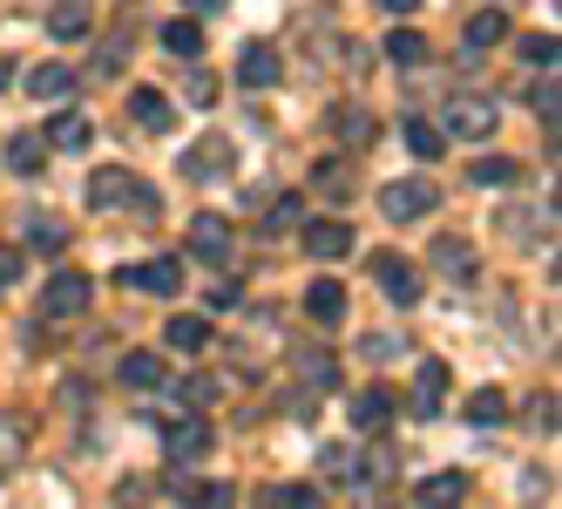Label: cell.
<instances>
[{
  "label": "cell",
  "instance_id": "33",
  "mask_svg": "<svg viewBox=\"0 0 562 509\" xmlns=\"http://www.w3.org/2000/svg\"><path fill=\"white\" fill-rule=\"evenodd\" d=\"M27 245H34V252H48V258H61V252H68V231H61L55 218H34V231H27Z\"/></svg>",
  "mask_w": 562,
  "mask_h": 509
},
{
  "label": "cell",
  "instance_id": "37",
  "mask_svg": "<svg viewBox=\"0 0 562 509\" xmlns=\"http://www.w3.org/2000/svg\"><path fill=\"white\" fill-rule=\"evenodd\" d=\"M318 468H326L333 483H346V489H352V476H359V455H352V449L339 442V449H326V455H318Z\"/></svg>",
  "mask_w": 562,
  "mask_h": 509
},
{
  "label": "cell",
  "instance_id": "14",
  "mask_svg": "<svg viewBox=\"0 0 562 509\" xmlns=\"http://www.w3.org/2000/svg\"><path fill=\"white\" fill-rule=\"evenodd\" d=\"M8 170H14V177H42V170H48V136H34V130L8 136Z\"/></svg>",
  "mask_w": 562,
  "mask_h": 509
},
{
  "label": "cell",
  "instance_id": "23",
  "mask_svg": "<svg viewBox=\"0 0 562 509\" xmlns=\"http://www.w3.org/2000/svg\"><path fill=\"white\" fill-rule=\"evenodd\" d=\"M27 455V414H0V476Z\"/></svg>",
  "mask_w": 562,
  "mask_h": 509
},
{
  "label": "cell",
  "instance_id": "35",
  "mask_svg": "<svg viewBox=\"0 0 562 509\" xmlns=\"http://www.w3.org/2000/svg\"><path fill=\"white\" fill-rule=\"evenodd\" d=\"M312 184L326 190V198H352V170H346V164H333V156H326V164L312 170Z\"/></svg>",
  "mask_w": 562,
  "mask_h": 509
},
{
  "label": "cell",
  "instance_id": "17",
  "mask_svg": "<svg viewBox=\"0 0 562 509\" xmlns=\"http://www.w3.org/2000/svg\"><path fill=\"white\" fill-rule=\"evenodd\" d=\"M305 312H312L318 327L346 320V286H339V279H312V292H305Z\"/></svg>",
  "mask_w": 562,
  "mask_h": 509
},
{
  "label": "cell",
  "instance_id": "19",
  "mask_svg": "<svg viewBox=\"0 0 562 509\" xmlns=\"http://www.w3.org/2000/svg\"><path fill=\"white\" fill-rule=\"evenodd\" d=\"M502 42H508V14H502V8H481V14L468 21V48L481 55V48H502Z\"/></svg>",
  "mask_w": 562,
  "mask_h": 509
},
{
  "label": "cell",
  "instance_id": "38",
  "mask_svg": "<svg viewBox=\"0 0 562 509\" xmlns=\"http://www.w3.org/2000/svg\"><path fill=\"white\" fill-rule=\"evenodd\" d=\"M521 55H529L536 68H555V62H562V42H555V34H529V42H521Z\"/></svg>",
  "mask_w": 562,
  "mask_h": 509
},
{
  "label": "cell",
  "instance_id": "31",
  "mask_svg": "<svg viewBox=\"0 0 562 509\" xmlns=\"http://www.w3.org/2000/svg\"><path fill=\"white\" fill-rule=\"evenodd\" d=\"M468 177H474L481 190H502V184H515V177H521V164H508V156H481Z\"/></svg>",
  "mask_w": 562,
  "mask_h": 509
},
{
  "label": "cell",
  "instance_id": "4",
  "mask_svg": "<svg viewBox=\"0 0 562 509\" xmlns=\"http://www.w3.org/2000/svg\"><path fill=\"white\" fill-rule=\"evenodd\" d=\"M495 115H502V109H495L488 96H454V102H448V115H440V130L481 143V136H495Z\"/></svg>",
  "mask_w": 562,
  "mask_h": 509
},
{
  "label": "cell",
  "instance_id": "43",
  "mask_svg": "<svg viewBox=\"0 0 562 509\" xmlns=\"http://www.w3.org/2000/svg\"><path fill=\"white\" fill-rule=\"evenodd\" d=\"M400 354V333H367V361H393Z\"/></svg>",
  "mask_w": 562,
  "mask_h": 509
},
{
  "label": "cell",
  "instance_id": "12",
  "mask_svg": "<svg viewBox=\"0 0 562 509\" xmlns=\"http://www.w3.org/2000/svg\"><path fill=\"white\" fill-rule=\"evenodd\" d=\"M224 170H231V143H224V136H204V143L183 150V177H190V184H217Z\"/></svg>",
  "mask_w": 562,
  "mask_h": 509
},
{
  "label": "cell",
  "instance_id": "46",
  "mask_svg": "<svg viewBox=\"0 0 562 509\" xmlns=\"http://www.w3.org/2000/svg\"><path fill=\"white\" fill-rule=\"evenodd\" d=\"M183 8H190V14H217V0H183Z\"/></svg>",
  "mask_w": 562,
  "mask_h": 509
},
{
  "label": "cell",
  "instance_id": "15",
  "mask_svg": "<svg viewBox=\"0 0 562 509\" xmlns=\"http://www.w3.org/2000/svg\"><path fill=\"white\" fill-rule=\"evenodd\" d=\"M115 374H123V387H143V395H149V387H164V380H170L164 354H149V346H136V354H123V367H115Z\"/></svg>",
  "mask_w": 562,
  "mask_h": 509
},
{
  "label": "cell",
  "instance_id": "40",
  "mask_svg": "<svg viewBox=\"0 0 562 509\" xmlns=\"http://www.w3.org/2000/svg\"><path fill=\"white\" fill-rule=\"evenodd\" d=\"M299 374H305L312 387H333V361H326V354H312V346L299 354Z\"/></svg>",
  "mask_w": 562,
  "mask_h": 509
},
{
  "label": "cell",
  "instance_id": "9",
  "mask_svg": "<svg viewBox=\"0 0 562 509\" xmlns=\"http://www.w3.org/2000/svg\"><path fill=\"white\" fill-rule=\"evenodd\" d=\"M164 449H170V462H204V455L217 449V435H211L204 414H183V421L164 428Z\"/></svg>",
  "mask_w": 562,
  "mask_h": 509
},
{
  "label": "cell",
  "instance_id": "20",
  "mask_svg": "<svg viewBox=\"0 0 562 509\" xmlns=\"http://www.w3.org/2000/svg\"><path fill=\"white\" fill-rule=\"evenodd\" d=\"M68 89H75V75H68L61 62H42V68L27 75V96H34V102H61Z\"/></svg>",
  "mask_w": 562,
  "mask_h": 509
},
{
  "label": "cell",
  "instance_id": "1",
  "mask_svg": "<svg viewBox=\"0 0 562 509\" xmlns=\"http://www.w3.org/2000/svg\"><path fill=\"white\" fill-rule=\"evenodd\" d=\"M89 204H95V211H136L143 224L164 211V198H156L143 177H130V170H95V177H89Z\"/></svg>",
  "mask_w": 562,
  "mask_h": 509
},
{
  "label": "cell",
  "instance_id": "32",
  "mask_svg": "<svg viewBox=\"0 0 562 509\" xmlns=\"http://www.w3.org/2000/svg\"><path fill=\"white\" fill-rule=\"evenodd\" d=\"M258 502H271V509H312L318 489H305V483H278V489H258Z\"/></svg>",
  "mask_w": 562,
  "mask_h": 509
},
{
  "label": "cell",
  "instance_id": "18",
  "mask_svg": "<svg viewBox=\"0 0 562 509\" xmlns=\"http://www.w3.org/2000/svg\"><path fill=\"white\" fill-rule=\"evenodd\" d=\"M130 109H136V123H143V130H170V123H177V102H170L164 89H136Z\"/></svg>",
  "mask_w": 562,
  "mask_h": 509
},
{
  "label": "cell",
  "instance_id": "44",
  "mask_svg": "<svg viewBox=\"0 0 562 509\" xmlns=\"http://www.w3.org/2000/svg\"><path fill=\"white\" fill-rule=\"evenodd\" d=\"M237 299H245V286H237V279H217V286H211V306H217V312L237 306Z\"/></svg>",
  "mask_w": 562,
  "mask_h": 509
},
{
  "label": "cell",
  "instance_id": "22",
  "mask_svg": "<svg viewBox=\"0 0 562 509\" xmlns=\"http://www.w3.org/2000/svg\"><path fill=\"white\" fill-rule=\"evenodd\" d=\"M48 34H55V42L89 34V0H61V8H48Z\"/></svg>",
  "mask_w": 562,
  "mask_h": 509
},
{
  "label": "cell",
  "instance_id": "34",
  "mask_svg": "<svg viewBox=\"0 0 562 509\" xmlns=\"http://www.w3.org/2000/svg\"><path fill=\"white\" fill-rule=\"evenodd\" d=\"M48 143H61V150H89V123H82V115H55V123H48Z\"/></svg>",
  "mask_w": 562,
  "mask_h": 509
},
{
  "label": "cell",
  "instance_id": "39",
  "mask_svg": "<svg viewBox=\"0 0 562 509\" xmlns=\"http://www.w3.org/2000/svg\"><path fill=\"white\" fill-rule=\"evenodd\" d=\"M299 224V198H278L271 211H265V231H271V239H278V231H292Z\"/></svg>",
  "mask_w": 562,
  "mask_h": 509
},
{
  "label": "cell",
  "instance_id": "41",
  "mask_svg": "<svg viewBox=\"0 0 562 509\" xmlns=\"http://www.w3.org/2000/svg\"><path fill=\"white\" fill-rule=\"evenodd\" d=\"M529 428H536V435H555V395H536L529 401Z\"/></svg>",
  "mask_w": 562,
  "mask_h": 509
},
{
  "label": "cell",
  "instance_id": "29",
  "mask_svg": "<svg viewBox=\"0 0 562 509\" xmlns=\"http://www.w3.org/2000/svg\"><path fill=\"white\" fill-rule=\"evenodd\" d=\"M177 401H183L190 414H204V408L217 401V380H211V374H183V380H177Z\"/></svg>",
  "mask_w": 562,
  "mask_h": 509
},
{
  "label": "cell",
  "instance_id": "13",
  "mask_svg": "<svg viewBox=\"0 0 562 509\" xmlns=\"http://www.w3.org/2000/svg\"><path fill=\"white\" fill-rule=\"evenodd\" d=\"M278 75H285V62H278L271 42H251L245 55H237V82H245V89H271Z\"/></svg>",
  "mask_w": 562,
  "mask_h": 509
},
{
  "label": "cell",
  "instance_id": "36",
  "mask_svg": "<svg viewBox=\"0 0 562 509\" xmlns=\"http://www.w3.org/2000/svg\"><path fill=\"white\" fill-rule=\"evenodd\" d=\"M502 414H508V401H502V395H495V387H481V395H474V401H468V421H474V428H495V421H502Z\"/></svg>",
  "mask_w": 562,
  "mask_h": 509
},
{
  "label": "cell",
  "instance_id": "21",
  "mask_svg": "<svg viewBox=\"0 0 562 509\" xmlns=\"http://www.w3.org/2000/svg\"><path fill=\"white\" fill-rule=\"evenodd\" d=\"M386 421H393V395H386V387L352 395V428H386Z\"/></svg>",
  "mask_w": 562,
  "mask_h": 509
},
{
  "label": "cell",
  "instance_id": "3",
  "mask_svg": "<svg viewBox=\"0 0 562 509\" xmlns=\"http://www.w3.org/2000/svg\"><path fill=\"white\" fill-rule=\"evenodd\" d=\"M427 265H434L448 286H474V279H481V252H474L468 239H454V231H440V239H434Z\"/></svg>",
  "mask_w": 562,
  "mask_h": 509
},
{
  "label": "cell",
  "instance_id": "5",
  "mask_svg": "<svg viewBox=\"0 0 562 509\" xmlns=\"http://www.w3.org/2000/svg\"><path fill=\"white\" fill-rule=\"evenodd\" d=\"M231 245H237L231 239V218H217V211H196L190 218V258H204V265L224 272L231 265Z\"/></svg>",
  "mask_w": 562,
  "mask_h": 509
},
{
  "label": "cell",
  "instance_id": "11",
  "mask_svg": "<svg viewBox=\"0 0 562 509\" xmlns=\"http://www.w3.org/2000/svg\"><path fill=\"white\" fill-rule=\"evenodd\" d=\"M305 252H312L318 265H339V258L352 252V224H346V218H312V224H305Z\"/></svg>",
  "mask_w": 562,
  "mask_h": 509
},
{
  "label": "cell",
  "instance_id": "27",
  "mask_svg": "<svg viewBox=\"0 0 562 509\" xmlns=\"http://www.w3.org/2000/svg\"><path fill=\"white\" fill-rule=\"evenodd\" d=\"M468 496V476L461 468H448V476H427L420 489H414V502H461Z\"/></svg>",
  "mask_w": 562,
  "mask_h": 509
},
{
  "label": "cell",
  "instance_id": "10",
  "mask_svg": "<svg viewBox=\"0 0 562 509\" xmlns=\"http://www.w3.org/2000/svg\"><path fill=\"white\" fill-rule=\"evenodd\" d=\"M448 380H454L448 361H420V374H414V401H407L414 421H434L440 408H448Z\"/></svg>",
  "mask_w": 562,
  "mask_h": 509
},
{
  "label": "cell",
  "instance_id": "42",
  "mask_svg": "<svg viewBox=\"0 0 562 509\" xmlns=\"http://www.w3.org/2000/svg\"><path fill=\"white\" fill-rule=\"evenodd\" d=\"M21 265H27L21 245H0V286H14V279H21Z\"/></svg>",
  "mask_w": 562,
  "mask_h": 509
},
{
  "label": "cell",
  "instance_id": "6",
  "mask_svg": "<svg viewBox=\"0 0 562 509\" xmlns=\"http://www.w3.org/2000/svg\"><path fill=\"white\" fill-rule=\"evenodd\" d=\"M95 286H89V272H55L48 292H42V312L48 320H75V312H89Z\"/></svg>",
  "mask_w": 562,
  "mask_h": 509
},
{
  "label": "cell",
  "instance_id": "28",
  "mask_svg": "<svg viewBox=\"0 0 562 509\" xmlns=\"http://www.w3.org/2000/svg\"><path fill=\"white\" fill-rule=\"evenodd\" d=\"M164 48L183 55V62H190V55H204V27H196V21H164Z\"/></svg>",
  "mask_w": 562,
  "mask_h": 509
},
{
  "label": "cell",
  "instance_id": "45",
  "mask_svg": "<svg viewBox=\"0 0 562 509\" xmlns=\"http://www.w3.org/2000/svg\"><path fill=\"white\" fill-rule=\"evenodd\" d=\"M380 8H386V14H414V8H420V0H380Z\"/></svg>",
  "mask_w": 562,
  "mask_h": 509
},
{
  "label": "cell",
  "instance_id": "25",
  "mask_svg": "<svg viewBox=\"0 0 562 509\" xmlns=\"http://www.w3.org/2000/svg\"><path fill=\"white\" fill-rule=\"evenodd\" d=\"M164 496H170V502H196V509H224V502H231L224 483H170Z\"/></svg>",
  "mask_w": 562,
  "mask_h": 509
},
{
  "label": "cell",
  "instance_id": "7",
  "mask_svg": "<svg viewBox=\"0 0 562 509\" xmlns=\"http://www.w3.org/2000/svg\"><path fill=\"white\" fill-rule=\"evenodd\" d=\"M123 279L136 286V292H149V299H177L183 292V258L170 252V258H143V265H130Z\"/></svg>",
  "mask_w": 562,
  "mask_h": 509
},
{
  "label": "cell",
  "instance_id": "16",
  "mask_svg": "<svg viewBox=\"0 0 562 509\" xmlns=\"http://www.w3.org/2000/svg\"><path fill=\"white\" fill-rule=\"evenodd\" d=\"M164 340L177 346V354H204V346H211V320H204V312H177V320L164 327Z\"/></svg>",
  "mask_w": 562,
  "mask_h": 509
},
{
  "label": "cell",
  "instance_id": "30",
  "mask_svg": "<svg viewBox=\"0 0 562 509\" xmlns=\"http://www.w3.org/2000/svg\"><path fill=\"white\" fill-rule=\"evenodd\" d=\"M333 130H339V143H373V115L367 109H333Z\"/></svg>",
  "mask_w": 562,
  "mask_h": 509
},
{
  "label": "cell",
  "instance_id": "26",
  "mask_svg": "<svg viewBox=\"0 0 562 509\" xmlns=\"http://www.w3.org/2000/svg\"><path fill=\"white\" fill-rule=\"evenodd\" d=\"M440 143H448V130H440V123H427V115H414V123H407V150L420 156V164H434Z\"/></svg>",
  "mask_w": 562,
  "mask_h": 509
},
{
  "label": "cell",
  "instance_id": "24",
  "mask_svg": "<svg viewBox=\"0 0 562 509\" xmlns=\"http://www.w3.org/2000/svg\"><path fill=\"white\" fill-rule=\"evenodd\" d=\"M386 62H393V68H420V62H427V42H420L414 27H393V34H386Z\"/></svg>",
  "mask_w": 562,
  "mask_h": 509
},
{
  "label": "cell",
  "instance_id": "2",
  "mask_svg": "<svg viewBox=\"0 0 562 509\" xmlns=\"http://www.w3.org/2000/svg\"><path fill=\"white\" fill-rule=\"evenodd\" d=\"M380 211H386L393 224H420V218L440 211V184H427V177H393V184L380 190Z\"/></svg>",
  "mask_w": 562,
  "mask_h": 509
},
{
  "label": "cell",
  "instance_id": "8",
  "mask_svg": "<svg viewBox=\"0 0 562 509\" xmlns=\"http://www.w3.org/2000/svg\"><path fill=\"white\" fill-rule=\"evenodd\" d=\"M373 279H380V292H386L393 306H420V272H414V258L380 252V258H373Z\"/></svg>",
  "mask_w": 562,
  "mask_h": 509
}]
</instances>
